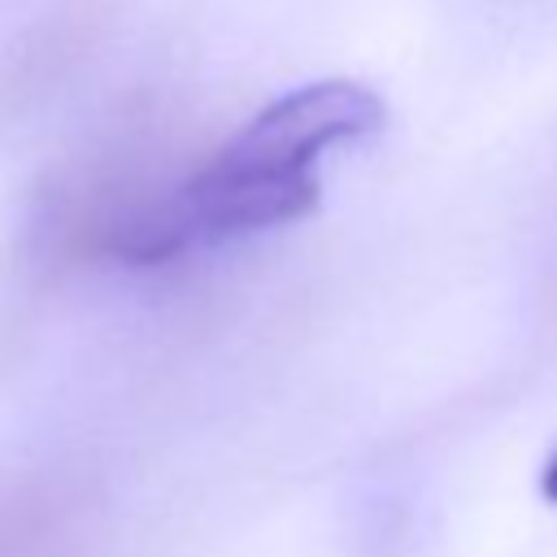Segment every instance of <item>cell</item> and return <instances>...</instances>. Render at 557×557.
Here are the masks:
<instances>
[{
  "label": "cell",
  "instance_id": "cell-2",
  "mask_svg": "<svg viewBox=\"0 0 557 557\" xmlns=\"http://www.w3.org/2000/svg\"><path fill=\"white\" fill-rule=\"evenodd\" d=\"M540 492H544V500L557 505V453L548 457V466H544V474H540Z\"/></svg>",
  "mask_w": 557,
  "mask_h": 557
},
{
  "label": "cell",
  "instance_id": "cell-1",
  "mask_svg": "<svg viewBox=\"0 0 557 557\" xmlns=\"http://www.w3.org/2000/svg\"><path fill=\"white\" fill-rule=\"evenodd\" d=\"M383 100L348 78H322L265 104L200 170L104 226V248L131 265H161L191 248L300 222L318 205L326 148L374 135Z\"/></svg>",
  "mask_w": 557,
  "mask_h": 557
}]
</instances>
